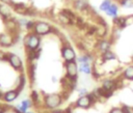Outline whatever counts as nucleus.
I'll return each mask as SVG.
<instances>
[{
  "label": "nucleus",
  "instance_id": "1",
  "mask_svg": "<svg viewBox=\"0 0 133 113\" xmlns=\"http://www.w3.org/2000/svg\"><path fill=\"white\" fill-rule=\"evenodd\" d=\"M64 102V97L62 94L58 92H52V93H46L43 95L42 104L43 106L48 109L49 111L58 109Z\"/></svg>",
  "mask_w": 133,
  "mask_h": 113
},
{
  "label": "nucleus",
  "instance_id": "2",
  "mask_svg": "<svg viewBox=\"0 0 133 113\" xmlns=\"http://www.w3.org/2000/svg\"><path fill=\"white\" fill-rule=\"evenodd\" d=\"M23 45L27 51H36L41 48V36L30 31L23 38Z\"/></svg>",
  "mask_w": 133,
  "mask_h": 113
},
{
  "label": "nucleus",
  "instance_id": "3",
  "mask_svg": "<svg viewBox=\"0 0 133 113\" xmlns=\"http://www.w3.org/2000/svg\"><path fill=\"white\" fill-rule=\"evenodd\" d=\"M96 102H97V100L92 95V93H88L86 95L78 96V98L74 103V107L79 108V109H89L90 107L94 106V104Z\"/></svg>",
  "mask_w": 133,
  "mask_h": 113
},
{
  "label": "nucleus",
  "instance_id": "4",
  "mask_svg": "<svg viewBox=\"0 0 133 113\" xmlns=\"http://www.w3.org/2000/svg\"><path fill=\"white\" fill-rule=\"evenodd\" d=\"M32 31L37 35L43 36V35H47V34H50L52 32H54L55 28H53L50 24H48L46 22L37 21V22H35V25H34V28H33Z\"/></svg>",
  "mask_w": 133,
  "mask_h": 113
},
{
  "label": "nucleus",
  "instance_id": "5",
  "mask_svg": "<svg viewBox=\"0 0 133 113\" xmlns=\"http://www.w3.org/2000/svg\"><path fill=\"white\" fill-rule=\"evenodd\" d=\"M61 56H62L64 62L75 61L77 59V55H76L75 50L66 41H63V45L61 47Z\"/></svg>",
  "mask_w": 133,
  "mask_h": 113
},
{
  "label": "nucleus",
  "instance_id": "6",
  "mask_svg": "<svg viewBox=\"0 0 133 113\" xmlns=\"http://www.w3.org/2000/svg\"><path fill=\"white\" fill-rule=\"evenodd\" d=\"M64 68H65V77L72 80L78 79V63L77 61H69L64 62Z\"/></svg>",
  "mask_w": 133,
  "mask_h": 113
},
{
  "label": "nucleus",
  "instance_id": "7",
  "mask_svg": "<svg viewBox=\"0 0 133 113\" xmlns=\"http://www.w3.org/2000/svg\"><path fill=\"white\" fill-rule=\"evenodd\" d=\"M18 39V33L17 34H12L9 32H3L0 34V46L4 47V48H8L10 46H12Z\"/></svg>",
  "mask_w": 133,
  "mask_h": 113
},
{
  "label": "nucleus",
  "instance_id": "8",
  "mask_svg": "<svg viewBox=\"0 0 133 113\" xmlns=\"http://www.w3.org/2000/svg\"><path fill=\"white\" fill-rule=\"evenodd\" d=\"M7 62L9 63V65L18 70V72H22L23 70V61L22 59L15 53H8L7 54Z\"/></svg>",
  "mask_w": 133,
  "mask_h": 113
},
{
  "label": "nucleus",
  "instance_id": "9",
  "mask_svg": "<svg viewBox=\"0 0 133 113\" xmlns=\"http://www.w3.org/2000/svg\"><path fill=\"white\" fill-rule=\"evenodd\" d=\"M4 27L6 29L7 32L9 33H12V34H17L19 33V24H18V21L10 17L8 19H4Z\"/></svg>",
  "mask_w": 133,
  "mask_h": 113
},
{
  "label": "nucleus",
  "instance_id": "10",
  "mask_svg": "<svg viewBox=\"0 0 133 113\" xmlns=\"http://www.w3.org/2000/svg\"><path fill=\"white\" fill-rule=\"evenodd\" d=\"M118 80L117 79H111V78H107L104 79L102 81V85L101 87L103 88V90L105 91H112L114 92L115 89L118 87Z\"/></svg>",
  "mask_w": 133,
  "mask_h": 113
},
{
  "label": "nucleus",
  "instance_id": "11",
  "mask_svg": "<svg viewBox=\"0 0 133 113\" xmlns=\"http://www.w3.org/2000/svg\"><path fill=\"white\" fill-rule=\"evenodd\" d=\"M20 93H21V92H20L19 90H17L16 88L9 89V90H7V91L4 92L3 97H2V101H3V103H5V104H11V103H14V102L19 97Z\"/></svg>",
  "mask_w": 133,
  "mask_h": 113
},
{
  "label": "nucleus",
  "instance_id": "12",
  "mask_svg": "<svg viewBox=\"0 0 133 113\" xmlns=\"http://www.w3.org/2000/svg\"><path fill=\"white\" fill-rule=\"evenodd\" d=\"M110 47H111L110 40L105 39V38H101V39L98 41V44H97V48H98V50H99L102 54H103L104 52H106V51H109V50H110Z\"/></svg>",
  "mask_w": 133,
  "mask_h": 113
},
{
  "label": "nucleus",
  "instance_id": "13",
  "mask_svg": "<svg viewBox=\"0 0 133 113\" xmlns=\"http://www.w3.org/2000/svg\"><path fill=\"white\" fill-rule=\"evenodd\" d=\"M105 13H106V16L111 18L112 20L116 19L118 17V5L116 3H114V2H112V4L110 5V7L107 9V11Z\"/></svg>",
  "mask_w": 133,
  "mask_h": 113
},
{
  "label": "nucleus",
  "instance_id": "14",
  "mask_svg": "<svg viewBox=\"0 0 133 113\" xmlns=\"http://www.w3.org/2000/svg\"><path fill=\"white\" fill-rule=\"evenodd\" d=\"M78 69H79V73H81L83 75H86V76L91 75V73H92L91 63H79Z\"/></svg>",
  "mask_w": 133,
  "mask_h": 113
},
{
  "label": "nucleus",
  "instance_id": "15",
  "mask_svg": "<svg viewBox=\"0 0 133 113\" xmlns=\"http://www.w3.org/2000/svg\"><path fill=\"white\" fill-rule=\"evenodd\" d=\"M122 78L128 81H133V64L128 65L122 73Z\"/></svg>",
  "mask_w": 133,
  "mask_h": 113
},
{
  "label": "nucleus",
  "instance_id": "16",
  "mask_svg": "<svg viewBox=\"0 0 133 113\" xmlns=\"http://www.w3.org/2000/svg\"><path fill=\"white\" fill-rule=\"evenodd\" d=\"M76 61H77V63H91L94 61V56L89 53L82 54L79 57H77Z\"/></svg>",
  "mask_w": 133,
  "mask_h": 113
},
{
  "label": "nucleus",
  "instance_id": "17",
  "mask_svg": "<svg viewBox=\"0 0 133 113\" xmlns=\"http://www.w3.org/2000/svg\"><path fill=\"white\" fill-rule=\"evenodd\" d=\"M74 7L80 11L89 9V5L85 0H75L74 1Z\"/></svg>",
  "mask_w": 133,
  "mask_h": 113
},
{
  "label": "nucleus",
  "instance_id": "18",
  "mask_svg": "<svg viewBox=\"0 0 133 113\" xmlns=\"http://www.w3.org/2000/svg\"><path fill=\"white\" fill-rule=\"evenodd\" d=\"M128 20L129 18H125V17H117L116 19L113 20V23L114 25L116 26V28H119V29H123L127 26L128 24Z\"/></svg>",
  "mask_w": 133,
  "mask_h": 113
},
{
  "label": "nucleus",
  "instance_id": "19",
  "mask_svg": "<svg viewBox=\"0 0 133 113\" xmlns=\"http://www.w3.org/2000/svg\"><path fill=\"white\" fill-rule=\"evenodd\" d=\"M25 84H26V77H25V75L24 74L19 75V77L17 79V82H16V89L21 92L24 89Z\"/></svg>",
  "mask_w": 133,
  "mask_h": 113
},
{
  "label": "nucleus",
  "instance_id": "20",
  "mask_svg": "<svg viewBox=\"0 0 133 113\" xmlns=\"http://www.w3.org/2000/svg\"><path fill=\"white\" fill-rule=\"evenodd\" d=\"M101 59H102V61L103 62H105V61H111V60H115L116 59V55L112 52V51H106V52H104L103 54H102V56H101Z\"/></svg>",
  "mask_w": 133,
  "mask_h": 113
},
{
  "label": "nucleus",
  "instance_id": "21",
  "mask_svg": "<svg viewBox=\"0 0 133 113\" xmlns=\"http://www.w3.org/2000/svg\"><path fill=\"white\" fill-rule=\"evenodd\" d=\"M0 16L3 19H8L11 17L9 8L6 6V4H0Z\"/></svg>",
  "mask_w": 133,
  "mask_h": 113
},
{
  "label": "nucleus",
  "instance_id": "22",
  "mask_svg": "<svg viewBox=\"0 0 133 113\" xmlns=\"http://www.w3.org/2000/svg\"><path fill=\"white\" fill-rule=\"evenodd\" d=\"M112 0H102L101 1V3L99 4V9H100V11H102V12H106L107 11V9L110 7V5L112 4Z\"/></svg>",
  "mask_w": 133,
  "mask_h": 113
},
{
  "label": "nucleus",
  "instance_id": "23",
  "mask_svg": "<svg viewBox=\"0 0 133 113\" xmlns=\"http://www.w3.org/2000/svg\"><path fill=\"white\" fill-rule=\"evenodd\" d=\"M107 34V27L105 25H100L99 27H97L96 30V35L98 37H104Z\"/></svg>",
  "mask_w": 133,
  "mask_h": 113
},
{
  "label": "nucleus",
  "instance_id": "24",
  "mask_svg": "<svg viewBox=\"0 0 133 113\" xmlns=\"http://www.w3.org/2000/svg\"><path fill=\"white\" fill-rule=\"evenodd\" d=\"M20 104L22 105V106H24L26 109H28V110H30V108H32L33 106H34V104H33V102H32V100L31 98H23L21 102H20Z\"/></svg>",
  "mask_w": 133,
  "mask_h": 113
},
{
  "label": "nucleus",
  "instance_id": "25",
  "mask_svg": "<svg viewBox=\"0 0 133 113\" xmlns=\"http://www.w3.org/2000/svg\"><path fill=\"white\" fill-rule=\"evenodd\" d=\"M57 19H58V21H59L61 24H63V25H69V24H71V23H72V22H71V20H70L68 17H65L63 13H61V12L58 15Z\"/></svg>",
  "mask_w": 133,
  "mask_h": 113
},
{
  "label": "nucleus",
  "instance_id": "26",
  "mask_svg": "<svg viewBox=\"0 0 133 113\" xmlns=\"http://www.w3.org/2000/svg\"><path fill=\"white\" fill-rule=\"evenodd\" d=\"M30 98L32 100V102H33V104L34 105H38L39 103H42V101L39 100V96H38V92L36 91V90H33L32 92H31V94H30Z\"/></svg>",
  "mask_w": 133,
  "mask_h": 113
},
{
  "label": "nucleus",
  "instance_id": "27",
  "mask_svg": "<svg viewBox=\"0 0 133 113\" xmlns=\"http://www.w3.org/2000/svg\"><path fill=\"white\" fill-rule=\"evenodd\" d=\"M119 5L124 8H133V0H119Z\"/></svg>",
  "mask_w": 133,
  "mask_h": 113
},
{
  "label": "nucleus",
  "instance_id": "28",
  "mask_svg": "<svg viewBox=\"0 0 133 113\" xmlns=\"http://www.w3.org/2000/svg\"><path fill=\"white\" fill-rule=\"evenodd\" d=\"M121 110L123 113H133V108L129 105H126V104L121 105Z\"/></svg>",
  "mask_w": 133,
  "mask_h": 113
},
{
  "label": "nucleus",
  "instance_id": "29",
  "mask_svg": "<svg viewBox=\"0 0 133 113\" xmlns=\"http://www.w3.org/2000/svg\"><path fill=\"white\" fill-rule=\"evenodd\" d=\"M34 25H35V22L33 20H29L28 19V21H27V23L25 25V29L28 30V31H32L33 28H34Z\"/></svg>",
  "mask_w": 133,
  "mask_h": 113
},
{
  "label": "nucleus",
  "instance_id": "30",
  "mask_svg": "<svg viewBox=\"0 0 133 113\" xmlns=\"http://www.w3.org/2000/svg\"><path fill=\"white\" fill-rule=\"evenodd\" d=\"M77 93H78V96L86 95V94H88V90H87V88H86V87L81 86V87L77 88Z\"/></svg>",
  "mask_w": 133,
  "mask_h": 113
},
{
  "label": "nucleus",
  "instance_id": "31",
  "mask_svg": "<svg viewBox=\"0 0 133 113\" xmlns=\"http://www.w3.org/2000/svg\"><path fill=\"white\" fill-rule=\"evenodd\" d=\"M10 110V107H8L7 105L4 104H0V113H7Z\"/></svg>",
  "mask_w": 133,
  "mask_h": 113
},
{
  "label": "nucleus",
  "instance_id": "32",
  "mask_svg": "<svg viewBox=\"0 0 133 113\" xmlns=\"http://www.w3.org/2000/svg\"><path fill=\"white\" fill-rule=\"evenodd\" d=\"M7 54L8 53H5L0 50V61H7Z\"/></svg>",
  "mask_w": 133,
  "mask_h": 113
},
{
  "label": "nucleus",
  "instance_id": "33",
  "mask_svg": "<svg viewBox=\"0 0 133 113\" xmlns=\"http://www.w3.org/2000/svg\"><path fill=\"white\" fill-rule=\"evenodd\" d=\"M108 113H123L121 110V107H113Z\"/></svg>",
  "mask_w": 133,
  "mask_h": 113
},
{
  "label": "nucleus",
  "instance_id": "34",
  "mask_svg": "<svg viewBox=\"0 0 133 113\" xmlns=\"http://www.w3.org/2000/svg\"><path fill=\"white\" fill-rule=\"evenodd\" d=\"M50 113H65V112H64V110L56 109V110H52V111H50Z\"/></svg>",
  "mask_w": 133,
  "mask_h": 113
},
{
  "label": "nucleus",
  "instance_id": "35",
  "mask_svg": "<svg viewBox=\"0 0 133 113\" xmlns=\"http://www.w3.org/2000/svg\"><path fill=\"white\" fill-rule=\"evenodd\" d=\"M0 1H1L3 4H10V5H11V4L14 3L12 0H0Z\"/></svg>",
  "mask_w": 133,
  "mask_h": 113
},
{
  "label": "nucleus",
  "instance_id": "36",
  "mask_svg": "<svg viewBox=\"0 0 133 113\" xmlns=\"http://www.w3.org/2000/svg\"><path fill=\"white\" fill-rule=\"evenodd\" d=\"M51 81L55 83V82H57V78H56L55 76H52V77H51Z\"/></svg>",
  "mask_w": 133,
  "mask_h": 113
},
{
  "label": "nucleus",
  "instance_id": "37",
  "mask_svg": "<svg viewBox=\"0 0 133 113\" xmlns=\"http://www.w3.org/2000/svg\"><path fill=\"white\" fill-rule=\"evenodd\" d=\"M3 94H4V92L1 90V88H0V100H2V97H3Z\"/></svg>",
  "mask_w": 133,
  "mask_h": 113
},
{
  "label": "nucleus",
  "instance_id": "38",
  "mask_svg": "<svg viewBox=\"0 0 133 113\" xmlns=\"http://www.w3.org/2000/svg\"><path fill=\"white\" fill-rule=\"evenodd\" d=\"M26 113H35V112H34V111H31V110H28Z\"/></svg>",
  "mask_w": 133,
  "mask_h": 113
}]
</instances>
